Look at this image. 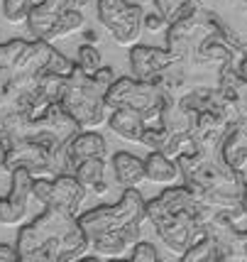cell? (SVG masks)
Instances as JSON below:
<instances>
[{
    "instance_id": "cell-1",
    "label": "cell",
    "mask_w": 247,
    "mask_h": 262,
    "mask_svg": "<svg viewBox=\"0 0 247 262\" xmlns=\"http://www.w3.org/2000/svg\"><path fill=\"white\" fill-rule=\"evenodd\" d=\"M208 213L211 208L198 204L189 186H171L164 189L157 199L147 201L149 223L154 226L162 243L179 257L201 238H206L203 223Z\"/></svg>"
},
{
    "instance_id": "cell-2",
    "label": "cell",
    "mask_w": 247,
    "mask_h": 262,
    "mask_svg": "<svg viewBox=\"0 0 247 262\" xmlns=\"http://www.w3.org/2000/svg\"><path fill=\"white\" fill-rule=\"evenodd\" d=\"M44 245H61L66 262L81 260L91 250L88 238L83 235V230L79 226V216H71V213L54 208V206H47L44 213H39L32 223L20 228L17 240H15L17 257H23L32 250H39Z\"/></svg>"
},
{
    "instance_id": "cell-3",
    "label": "cell",
    "mask_w": 247,
    "mask_h": 262,
    "mask_svg": "<svg viewBox=\"0 0 247 262\" xmlns=\"http://www.w3.org/2000/svg\"><path fill=\"white\" fill-rule=\"evenodd\" d=\"M115 83V71L113 67L98 69L93 76H86L79 67L66 79V89L61 96V108L66 111L83 130L103 125L108 120V105L105 96Z\"/></svg>"
},
{
    "instance_id": "cell-4",
    "label": "cell",
    "mask_w": 247,
    "mask_h": 262,
    "mask_svg": "<svg viewBox=\"0 0 247 262\" xmlns=\"http://www.w3.org/2000/svg\"><path fill=\"white\" fill-rule=\"evenodd\" d=\"M174 162L179 167L184 186H189L191 191L218 194L242 201L247 186L245 174L230 169L220 155L211 157V155H203L201 149H196V152H189V155H179Z\"/></svg>"
},
{
    "instance_id": "cell-5",
    "label": "cell",
    "mask_w": 247,
    "mask_h": 262,
    "mask_svg": "<svg viewBox=\"0 0 247 262\" xmlns=\"http://www.w3.org/2000/svg\"><path fill=\"white\" fill-rule=\"evenodd\" d=\"M147 218V201L137 189H125L120 201L113 206H96L79 216V226L83 235L88 238V245L93 240L110 235V233H123V230L140 228Z\"/></svg>"
},
{
    "instance_id": "cell-6",
    "label": "cell",
    "mask_w": 247,
    "mask_h": 262,
    "mask_svg": "<svg viewBox=\"0 0 247 262\" xmlns=\"http://www.w3.org/2000/svg\"><path fill=\"white\" fill-rule=\"evenodd\" d=\"M162 89L152 81H137L135 76L115 79L110 91L105 96L108 111L127 108L145 115L147 125H159V108H162Z\"/></svg>"
},
{
    "instance_id": "cell-7",
    "label": "cell",
    "mask_w": 247,
    "mask_h": 262,
    "mask_svg": "<svg viewBox=\"0 0 247 262\" xmlns=\"http://www.w3.org/2000/svg\"><path fill=\"white\" fill-rule=\"evenodd\" d=\"M218 91L223 96L220 115L230 125H247V81L240 76L237 64H225L220 69Z\"/></svg>"
},
{
    "instance_id": "cell-8",
    "label": "cell",
    "mask_w": 247,
    "mask_h": 262,
    "mask_svg": "<svg viewBox=\"0 0 247 262\" xmlns=\"http://www.w3.org/2000/svg\"><path fill=\"white\" fill-rule=\"evenodd\" d=\"M15 169H27L32 177H49L54 179V155L44 149L37 142L23 140L8 147V160H5V171L12 174Z\"/></svg>"
},
{
    "instance_id": "cell-9",
    "label": "cell",
    "mask_w": 247,
    "mask_h": 262,
    "mask_svg": "<svg viewBox=\"0 0 247 262\" xmlns=\"http://www.w3.org/2000/svg\"><path fill=\"white\" fill-rule=\"evenodd\" d=\"M10 177V191L5 199H0V223L3 226H17L25 221L34 184V177L27 169H15Z\"/></svg>"
},
{
    "instance_id": "cell-10",
    "label": "cell",
    "mask_w": 247,
    "mask_h": 262,
    "mask_svg": "<svg viewBox=\"0 0 247 262\" xmlns=\"http://www.w3.org/2000/svg\"><path fill=\"white\" fill-rule=\"evenodd\" d=\"M230 123L225 120L218 111H206L196 118V127H193V140H196V147L201 149L203 155H220V145H223L225 135L230 130Z\"/></svg>"
},
{
    "instance_id": "cell-11",
    "label": "cell",
    "mask_w": 247,
    "mask_h": 262,
    "mask_svg": "<svg viewBox=\"0 0 247 262\" xmlns=\"http://www.w3.org/2000/svg\"><path fill=\"white\" fill-rule=\"evenodd\" d=\"M174 59L169 54V49H159V47H145L135 45L130 49V71L137 81H152L171 64Z\"/></svg>"
},
{
    "instance_id": "cell-12",
    "label": "cell",
    "mask_w": 247,
    "mask_h": 262,
    "mask_svg": "<svg viewBox=\"0 0 247 262\" xmlns=\"http://www.w3.org/2000/svg\"><path fill=\"white\" fill-rule=\"evenodd\" d=\"M105 30L110 32V37L118 45L135 47V42L145 30V8L140 3H127V8L123 12H118L110 23L105 25Z\"/></svg>"
},
{
    "instance_id": "cell-13",
    "label": "cell",
    "mask_w": 247,
    "mask_h": 262,
    "mask_svg": "<svg viewBox=\"0 0 247 262\" xmlns=\"http://www.w3.org/2000/svg\"><path fill=\"white\" fill-rule=\"evenodd\" d=\"M69 10H76V0H39L27 17V30L34 39H47L54 23Z\"/></svg>"
},
{
    "instance_id": "cell-14",
    "label": "cell",
    "mask_w": 247,
    "mask_h": 262,
    "mask_svg": "<svg viewBox=\"0 0 247 262\" xmlns=\"http://www.w3.org/2000/svg\"><path fill=\"white\" fill-rule=\"evenodd\" d=\"M196 118L191 111L184 108L181 98L174 96H164L162 98V108H159V125L171 135H193L196 127Z\"/></svg>"
},
{
    "instance_id": "cell-15",
    "label": "cell",
    "mask_w": 247,
    "mask_h": 262,
    "mask_svg": "<svg viewBox=\"0 0 247 262\" xmlns=\"http://www.w3.org/2000/svg\"><path fill=\"white\" fill-rule=\"evenodd\" d=\"M83 199H86V189L76 182L74 174H64V177L52 179V199H49L47 206H54V208H61V211H66L71 216H79Z\"/></svg>"
},
{
    "instance_id": "cell-16",
    "label": "cell",
    "mask_w": 247,
    "mask_h": 262,
    "mask_svg": "<svg viewBox=\"0 0 247 262\" xmlns=\"http://www.w3.org/2000/svg\"><path fill=\"white\" fill-rule=\"evenodd\" d=\"M137 243H140V228L132 230H123V233H110V235H103V238L93 240L91 243V252L98 257H108V260H118L125 257L127 252H132Z\"/></svg>"
},
{
    "instance_id": "cell-17",
    "label": "cell",
    "mask_w": 247,
    "mask_h": 262,
    "mask_svg": "<svg viewBox=\"0 0 247 262\" xmlns=\"http://www.w3.org/2000/svg\"><path fill=\"white\" fill-rule=\"evenodd\" d=\"M110 167L115 174V182L123 189H137L147 179L145 174V160L130 152H115L110 157Z\"/></svg>"
},
{
    "instance_id": "cell-18",
    "label": "cell",
    "mask_w": 247,
    "mask_h": 262,
    "mask_svg": "<svg viewBox=\"0 0 247 262\" xmlns=\"http://www.w3.org/2000/svg\"><path fill=\"white\" fill-rule=\"evenodd\" d=\"M69 155H71V164H74V171L81 162L88 160H105L108 157V142L105 137L93 133V130H83L69 147Z\"/></svg>"
},
{
    "instance_id": "cell-19",
    "label": "cell",
    "mask_w": 247,
    "mask_h": 262,
    "mask_svg": "<svg viewBox=\"0 0 247 262\" xmlns=\"http://www.w3.org/2000/svg\"><path fill=\"white\" fill-rule=\"evenodd\" d=\"M108 125H110V130L115 133V135H120L123 140L142 142L147 120H145V115L137 113V111L118 108V111H110V115H108Z\"/></svg>"
},
{
    "instance_id": "cell-20",
    "label": "cell",
    "mask_w": 247,
    "mask_h": 262,
    "mask_svg": "<svg viewBox=\"0 0 247 262\" xmlns=\"http://www.w3.org/2000/svg\"><path fill=\"white\" fill-rule=\"evenodd\" d=\"M223 162L235 171H242L247 164V125H233L220 145Z\"/></svg>"
},
{
    "instance_id": "cell-21",
    "label": "cell",
    "mask_w": 247,
    "mask_h": 262,
    "mask_svg": "<svg viewBox=\"0 0 247 262\" xmlns=\"http://www.w3.org/2000/svg\"><path fill=\"white\" fill-rule=\"evenodd\" d=\"M105 169H108V162L105 160H88V162H81L74 177L76 182L86 189V194H93V196H103L110 184H108V177H105Z\"/></svg>"
},
{
    "instance_id": "cell-22",
    "label": "cell",
    "mask_w": 247,
    "mask_h": 262,
    "mask_svg": "<svg viewBox=\"0 0 247 262\" xmlns=\"http://www.w3.org/2000/svg\"><path fill=\"white\" fill-rule=\"evenodd\" d=\"M145 174L154 184H174L181 177L176 162L164 157L162 152H149L145 157Z\"/></svg>"
},
{
    "instance_id": "cell-23",
    "label": "cell",
    "mask_w": 247,
    "mask_h": 262,
    "mask_svg": "<svg viewBox=\"0 0 247 262\" xmlns=\"http://www.w3.org/2000/svg\"><path fill=\"white\" fill-rule=\"evenodd\" d=\"M27 47H30L27 39H10V42L0 45V76H12L17 71Z\"/></svg>"
},
{
    "instance_id": "cell-24",
    "label": "cell",
    "mask_w": 247,
    "mask_h": 262,
    "mask_svg": "<svg viewBox=\"0 0 247 262\" xmlns=\"http://www.w3.org/2000/svg\"><path fill=\"white\" fill-rule=\"evenodd\" d=\"M220 257H223V252L215 245V240L201 238L193 248H189V250L181 255L179 262H218Z\"/></svg>"
},
{
    "instance_id": "cell-25",
    "label": "cell",
    "mask_w": 247,
    "mask_h": 262,
    "mask_svg": "<svg viewBox=\"0 0 247 262\" xmlns=\"http://www.w3.org/2000/svg\"><path fill=\"white\" fill-rule=\"evenodd\" d=\"M83 25H86V20H83V15H81L79 10L64 12V15L54 23V27L49 30L44 42H54V39H59V37H66V34L79 32V30H83Z\"/></svg>"
},
{
    "instance_id": "cell-26",
    "label": "cell",
    "mask_w": 247,
    "mask_h": 262,
    "mask_svg": "<svg viewBox=\"0 0 247 262\" xmlns=\"http://www.w3.org/2000/svg\"><path fill=\"white\" fill-rule=\"evenodd\" d=\"M76 67L86 74V76H93L98 69H103V57H101V52L96 49L93 45H81L79 47V52H76Z\"/></svg>"
},
{
    "instance_id": "cell-27",
    "label": "cell",
    "mask_w": 247,
    "mask_h": 262,
    "mask_svg": "<svg viewBox=\"0 0 247 262\" xmlns=\"http://www.w3.org/2000/svg\"><path fill=\"white\" fill-rule=\"evenodd\" d=\"M32 8H34L32 0H3V15H5V20H10L12 25L27 23Z\"/></svg>"
},
{
    "instance_id": "cell-28",
    "label": "cell",
    "mask_w": 247,
    "mask_h": 262,
    "mask_svg": "<svg viewBox=\"0 0 247 262\" xmlns=\"http://www.w3.org/2000/svg\"><path fill=\"white\" fill-rule=\"evenodd\" d=\"M108 262H162L157 248L152 243H137L130 257H118V260H108Z\"/></svg>"
},
{
    "instance_id": "cell-29",
    "label": "cell",
    "mask_w": 247,
    "mask_h": 262,
    "mask_svg": "<svg viewBox=\"0 0 247 262\" xmlns=\"http://www.w3.org/2000/svg\"><path fill=\"white\" fill-rule=\"evenodd\" d=\"M167 137H169V133L162 125H147L140 145H145L149 152H162L164 142H167Z\"/></svg>"
},
{
    "instance_id": "cell-30",
    "label": "cell",
    "mask_w": 247,
    "mask_h": 262,
    "mask_svg": "<svg viewBox=\"0 0 247 262\" xmlns=\"http://www.w3.org/2000/svg\"><path fill=\"white\" fill-rule=\"evenodd\" d=\"M189 0H154V8H157V12L167 20L169 25L176 20V15H179V10L186 5Z\"/></svg>"
},
{
    "instance_id": "cell-31",
    "label": "cell",
    "mask_w": 247,
    "mask_h": 262,
    "mask_svg": "<svg viewBox=\"0 0 247 262\" xmlns=\"http://www.w3.org/2000/svg\"><path fill=\"white\" fill-rule=\"evenodd\" d=\"M32 196L39 201L42 206L49 204L52 199V179L49 177H34V184H32Z\"/></svg>"
},
{
    "instance_id": "cell-32",
    "label": "cell",
    "mask_w": 247,
    "mask_h": 262,
    "mask_svg": "<svg viewBox=\"0 0 247 262\" xmlns=\"http://www.w3.org/2000/svg\"><path fill=\"white\" fill-rule=\"evenodd\" d=\"M169 23L159 15L157 10L154 12H145V30H149V32H159V30H167Z\"/></svg>"
},
{
    "instance_id": "cell-33",
    "label": "cell",
    "mask_w": 247,
    "mask_h": 262,
    "mask_svg": "<svg viewBox=\"0 0 247 262\" xmlns=\"http://www.w3.org/2000/svg\"><path fill=\"white\" fill-rule=\"evenodd\" d=\"M0 262H20V257H17V250H15L12 245L0 243Z\"/></svg>"
},
{
    "instance_id": "cell-34",
    "label": "cell",
    "mask_w": 247,
    "mask_h": 262,
    "mask_svg": "<svg viewBox=\"0 0 247 262\" xmlns=\"http://www.w3.org/2000/svg\"><path fill=\"white\" fill-rule=\"evenodd\" d=\"M96 42H98V30H93V27H83V45L96 47Z\"/></svg>"
},
{
    "instance_id": "cell-35",
    "label": "cell",
    "mask_w": 247,
    "mask_h": 262,
    "mask_svg": "<svg viewBox=\"0 0 247 262\" xmlns=\"http://www.w3.org/2000/svg\"><path fill=\"white\" fill-rule=\"evenodd\" d=\"M237 71H240V76L247 81V45L242 49V54H240V61H237Z\"/></svg>"
},
{
    "instance_id": "cell-36",
    "label": "cell",
    "mask_w": 247,
    "mask_h": 262,
    "mask_svg": "<svg viewBox=\"0 0 247 262\" xmlns=\"http://www.w3.org/2000/svg\"><path fill=\"white\" fill-rule=\"evenodd\" d=\"M5 160H8V145L0 137V171H5Z\"/></svg>"
},
{
    "instance_id": "cell-37",
    "label": "cell",
    "mask_w": 247,
    "mask_h": 262,
    "mask_svg": "<svg viewBox=\"0 0 247 262\" xmlns=\"http://www.w3.org/2000/svg\"><path fill=\"white\" fill-rule=\"evenodd\" d=\"M76 262H101V260H98L96 255H83V257H81V260H76Z\"/></svg>"
},
{
    "instance_id": "cell-38",
    "label": "cell",
    "mask_w": 247,
    "mask_h": 262,
    "mask_svg": "<svg viewBox=\"0 0 247 262\" xmlns=\"http://www.w3.org/2000/svg\"><path fill=\"white\" fill-rule=\"evenodd\" d=\"M242 206H245V211H247V186H245V196H242Z\"/></svg>"
},
{
    "instance_id": "cell-39",
    "label": "cell",
    "mask_w": 247,
    "mask_h": 262,
    "mask_svg": "<svg viewBox=\"0 0 247 262\" xmlns=\"http://www.w3.org/2000/svg\"><path fill=\"white\" fill-rule=\"evenodd\" d=\"M0 3H3V0H0Z\"/></svg>"
}]
</instances>
